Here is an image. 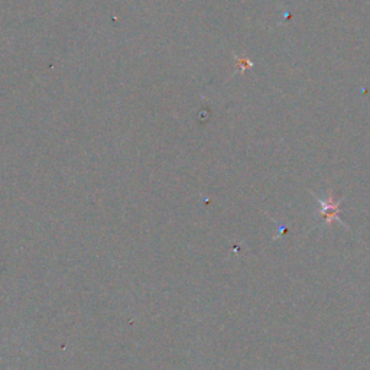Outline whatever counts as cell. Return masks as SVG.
<instances>
[{
  "label": "cell",
  "instance_id": "6da1fadb",
  "mask_svg": "<svg viewBox=\"0 0 370 370\" xmlns=\"http://www.w3.org/2000/svg\"><path fill=\"white\" fill-rule=\"evenodd\" d=\"M322 206H323L322 216L326 220L327 225H331L333 221L338 220V213H340L338 203H336L333 199H329L326 201H322Z\"/></svg>",
  "mask_w": 370,
  "mask_h": 370
}]
</instances>
